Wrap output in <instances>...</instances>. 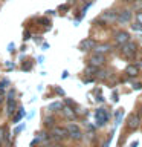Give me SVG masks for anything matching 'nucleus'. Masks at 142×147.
I'll return each mask as SVG.
<instances>
[{
  "label": "nucleus",
  "mask_w": 142,
  "mask_h": 147,
  "mask_svg": "<svg viewBox=\"0 0 142 147\" xmlns=\"http://www.w3.org/2000/svg\"><path fill=\"white\" fill-rule=\"evenodd\" d=\"M50 138L55 141H64L69 138L67 129L66 127H60V126H54L50 127Z\"/></svg>",
  "instance_id": "nucleus-1"
},
{
  "label": "nucleus",
  "mask_w": 142,
  "mask_h": 147,
  "mask_svg": "<svg viewBox=\"0 0 142 147\" xmlns=\"http://www.w3.org/2000/svg\"><path fill=\"white\" fill-rule=\"evenodd\" d=\"M66 129H67V133H69V138H70V140L80 141L82 138V132H81V129L76 123H69L66 126Z\"/></svg>",
  "instance_id": "nucleus-2"
},
{
  "label": "nucleus",
  "mask_w": 142,
  "mask_h": 147,
  "mask_svg": "<svg viewBox=\"0 0 142 147\" xmlns=\"http://www.w3.org/2000/svg\"><path fill=\"white\" fill-rule=\"evenodd\" d=\"M136 49H137V45L133 43V41H130V40H128L127 43L121 45V54L124 55V57H127V58H133V57H135Z\"/></svg>",
  "instance_id": "nucleus-3"
},
{
  "label": "nucleus",
  "mask_w": 142,
  "mask_h": 147,
  "mask_svg": "<svg viewBox=\"0 0 142 147\" xmlns=\"http://www.w3.org/2000/svg\"><path fill=\"white\" fill-rule=\"evenodd\" d=\"M127 126L131 130H136L137 127L141 126V115L139 113H130L127 118Z\"/></svg>",
  "instance_id": "nucleus-4"
},
{
  "label": "nucleus",
  "mask_w": 142,
  "mask_h": 147,
  "mask_svg": "<svg viewBox=\"0 0 142 147\" xmlns=\"http://www.w3.org/2000/svg\"><path fill=\"white\" fill-rule=\"evenodd\" d=\"M89 63L93 64V66H96V67L104 66V64H105V57H104V54H96V52L92 54L90 58H89Z\"/></svg>",
  "instance_id": "nucleus-5"
},
{
  "label": "nucleus",
  "mask_w": 142,
  "mask_h": 147,
  "mask_svg": "<svg viewBox=\"0 0 142 147\" xmlns=\"http://www.w3.org/2000/svg\"><path fill=\"white\" fill-rule=\"evenodd\" d=\"M113 40H115V43H116L118 46H121V45L127 43V41L130 40V34H128L127 31H118L116 34H115Z\"/></svg>",
  "instance_id": "nucleus-6"
},
{
  "label": "nucleus",
  "mask_w": 142,
  "mask_h": 147,
  "mask_svg": "<svg viewBox=\"0 0 142 147\" xmlns=\"http://www.w3.org/2000/svg\"><path fill=\"white\" fill-rule=\"evenodd\" d=\"M131 20V11L130 9H122V11L118 12V17H116V22L121 23V25H125Z\"/></svg>",
  "instance_id": "nucleus-7"
},
{
  "label": "nucleus",
  "mask_w": 142,
  "mask_h": 147,
  "mask_svg": "<svg viewBox=\"0 0 142 147\" xmlns=\"http://www.w3.org/2000/svg\"><path fill=\"white\" fill-rule=\"evenodd\" d=\"M95 40L93 38H86V40H82L81 43H80V49L81 51H84V52H89V51H92L95 48Z\"/></svg>",
  "instance_id": "nucleus-8"
},
{
  "label": "nucleus",
  "mask_w": 142,
  "mask_h": 147,
  "mask_svg": "<svg viewBox=\"0 0 142 147\" xmlns=\"http://www.w3.org/2000/svg\"><path fill=\"white\" fill-rule=\"evenodd\" d=\"M116 17H118V12L115 11V9H110V11H105L101 18L105 22V23H112V22H116Z\"/></svg>",
  "instance_id": "nucleus-9"
},
{
  "label": "nucleus",
  "mask_w": 142,
  "mask_h": 147,
  "mask_svg": "<svg viewBox=\"0 0 142 147\" xmlns=\"http://www.w3.org/2000/svg\"><path fill=\"white\" fill-rule=\"evenodd\" d=\"M95 52L96 54H105V52H110L112 51V45L110 43H102V45H95Z\"/></svg>",
  "instance_id": "nucleus-10"
},
{
  "label": "nucleus",
  "mask_w": 142,
  "mask_h": 147,
  "mask_svg": "<svg viewBox=\"0 0 142 147\" xmlns=\"http://www.w3.org/2000/svg\"><path fill=\"white\" fill-rule=\"evenodd\" d=\"M15 107H17L15 100H8V107H6V115L8 117H12L14 112H15Z\"/></svg>",
  "instance_id": "nucleus-11"
},
{
  "label": "nucleus",
  "mask_w": 142,
  "mask_h": 147,
  "mask_svg": "<svg viewBox=\"0 0 142 147\" xmlns=\"http://www.w3.org/2000/svg\"><path fill=\"white\" fill-rule=\"evenodd\" d=\"M109 77H110V71H109V69H98V72H96V78L101 80V81L107 80Z\"/></svg>",
  "instance_id": "nucleus-12"
},
{
  "label": "nucleus",
  "mask_w": 142,
  "mask_h": 147,
  "mask_svg": "<svg viewBox=\"0 0 142 147\" xmlns=\"http://www.w3.org/2000/svg\"><path fill=\"white\" fill-rule=\"evenodd\" d=\"M63 115L67 119H75V117H76V113L73 112L72 107H63Z\"/></svg>",
  "instance_id": "nucleus-13"
},
{
  "label": "nucleus",
  "mask_w": 142,
  "mask_h": 147,
  "mask_svg": "<svg viewBox=\"0 0 142 147\" xmlns=\"http://www.w3.org/2000/svg\"><path fill=\"white\" fill-rule=\"evenodd\" d=\"M43 121H44V127H54L55 126V118L52 117V115H50V117H44V119H43Z\"/></svg>",
  "instance_id": "nucleus-14"
},
{
  "label": "nucleus",
  "mask_w": 142,
  "mask_h": 147,
  "mask_svg": "<svg viewBox=\"0 0 142 147\" xmlns=\"http://www.w3.org/2000/svg\"><path fill=\"white\" fill-rule=\"evenodd\" d=\"M125 72L128 74V75H137V67L135 66V64H130V66H127Z\"/></svg>",
  "instance_id": "nucleus-15"
},
{
  "label": "nucleus",
  "mask_w": 142,
  "mask_h": 147,
  "mask_svg": "<svg viewBox=\"0 0 142 147\" xmlns=\"http://www.w3.org/2000/svg\"><path fill=\"white\" fill-rule=\"evenodd\" d=\"M18 110H20V112H18V113L15 115V117H14V118H12V121H14V123H17V121H18V119H20V118L23 117V115H25V110H23L21 107H20V109H18Z\"/></svg>",
  "instance_id": "nucleus-16"
},
{
  "label": "nucleus",
  "mask_w": 142,
  "mask_h": 147,
  "mask_svg": "<svg viewBox=\"0 0 142 147\" xmlns=\"http://www.w3.org/2000/svg\"><path fill=\"white\" fill-rule=\"evenodd\" d=\"M55 109H63V104H61V103H54V104H50L49 110H52V112H55Z\"/></svg>",
  "instance_id": "nucleus-17"
},
{
  "label": "nucleus",
  "mask_w": 142,
  "mask_h": 147,
  "mask_svg": "<svg viewBox=\"0 0 142 147\" xmlns=\"http://www.w3.org/2000/svg\"><path fill=\"white\" fill-rule=\"evenodd\" d=\"M5 132H6V129H5V127H0V142L5 140Z\"/></svg>",
  "instance_id": "nucleus-18"
},
{
  "label": "nucleus",
  "mask_w": 142,
  "mask_h": 147,
  "mask_svg": "<svg viewBox=\"0 0 142 147\" xmlns=\"http://www.w3.org/2000/svg\"><path fill=\"white\" fill-rule=\"evenodd\" d=\"M32 67V63H23V66H21V69H23V71H29V69Z\"/></svg>",
  "instance_id": "nucleus-19"
},
{
  "label": "nucleus",
  "mask_w": 142,
  "mask_h": 147,
  "mask_svg": "<svg viewBox=\"0 0 142 147\" xmlns=\"http://www.w3.org/2000/svg\"><path fill=\"white\" fill-rule=\"evenodd\" d=\"M40 23H43V25L50 28V20H48V18H40Z\"/></svg>",
  "instance_id": "nucleus-20"
},
{
  "label": "nucleus",
  "mask_w": 142,
  "mask_h": 147,
  "mask_svg": "<svg viewBox=\"0 0 142 147\" xmlns=\"http://www.w3.org/2000/svg\"><path fill=\"white\" fill-rule=\"evenodd\" d=\"M136 20H137V22H139L141 25H142V11H139V12L136 14Z\"/></svg>",
  "instance_id": "nucleus-21"
},
{
  "label": "nucleus",
  "mask_w": 142,
  "mask_h": 147,
  "mask_svg": "<svg viewBox=\"0 0 142 147\" xmlns=\"http://www.w3.org/2000/svg\"><path fill=\"white\" fill-rule=\"evenodd\" d=\"M135 8H136V9H139V11H142V0H139V2H136V3H135Z\"/></svg>",
  "instance_id": "nucleus-22"
},
{
  "label": "nucleus",
  "mask_w": 142,
  "mask_h": 147,
  "mask_svg": "<svg viewBox=\"0 0 142 147\" xmlns=\"http://www.w3.org/2000/svg\"><path fill=\"white\" fill-rule=\"evenodd\" d=\"M64 103H66V104L69 106V107H73V106H75V103H73L72 100H64Z\"/></svg>",
  "instance_id": "nucleus-23"
},
{
  "label": "nucleus",
  "mask_w": 142,
  "mask_h": 147,
  "mask_svg": "<svg viewBox=\"0 0 142 147\" xmlns=\"http://www.w3.org/2000/svg\"><path fill=\"white\" fill-rule=\"evenodd\" d=\"M55 90H57V94H60V95H64V90H63V89H58V87H57Z\"/></svg>",
  "instance_id": "nucleus-24"
},
{
  "label": "nucleus",
  "mask_w": 142,
  "mask_h": 147,
  "mask_svg": "<svg viewBox=\"0 0 142 147\" xmlns=\"http://www.w3.org/2000/svg\"><path fill=\"white\" fill-rule=\"evenodd\" d=\"M23 38H25V40H27V38H29V32H25V34H23Z\"/></svg>",
  "instance_id": "nucleus-25"
},
{
  "label": "nucleus",
  "mask_w": 142,
  "mask_h": 147,
  "mask_svg": "<svg viewBox=\"0 0 142 147\" xmlns=\"http://www.w3.org/2000/svg\"><path fill=\"white\" fill-rule=\"evenodd\" d=\"M133 87H135V89H141V87H142V84H141V83H136V84L133 86Z\"/></svg>",
  "instance_id": "nucleus-26"
},
{
  "label": "nucleus",
  "mask_w": 142,
  "mask_h": 147,
  "mask_svg": "<svg viewBox=\"0 0 142 147\" xmlns=\"http://www.w3.org/2000/svg\"><path fill=\"white\" fill-rule=\"evenodd\" d=\"M6 84H8V80H3V81H2V84H0V87H5Z\"/></svg>",
  "instance_id": "nucleus-27"
},
{
  "label": "nucleus",
  "mask_w": 142,
  "mask_h": 147,
  "mask_svg": "<svg viewBox=\"0 0 142 147\" xmlns=\"http://www.w3.org/2000/svg\"><path fill=\"white\" fill-rule=\"evenodd\" d=\"M9 51H11V52H14V51H15V48H14V45H9Z\"/></svg>",
  "instance_id": "nucleus-28"
},
{
  "label": "nucleus",
  "mask_w": 142,
  "mask_h": 147,
  "mask_svg": "<svg viewBox=\"0 0 142 147\" xmlns=\"http://www.w3.org/2000/svg\"><path fill=\"white\" fill-rule=\"evenodd\" d=\"M110 140H112V138H110ZM110 140H107V141H105V142H104V146H102V147H109V142H110Z\"/></svg>",
  "instance_id": "nucleus-29"
},
{
  "label": "nucleus",
  "mask_w": 142,
  "mask_h": 147,
  "mask_svg": "<svg viewBox=\"0 0 142 147\" xmlns=\"http://www.w3.org/2000/svg\"><path fill=\"white\" fill-rule=\"evenodd\" d=\"M2 101H3V96H0V103H2Z\"/></svg>",
  "instance_id": "nucleus-30"
},
{
  "label": "nucleus",
  "mask_w": 142,
  "mask_h": 147,
  "mask_svg": "<svg viewBox=\"0 0 142 147\" xmlns=\"http://www.w3.org/2000/svg\"><path fill=\"white\" fill-rule=\"evenodd\" d=\"M55 147H61V146H55Z\"/></svg>",
  "instance_id": "nucleus-31"
},
{
  "label": "nucleus",
  "mask_w": 142,
  "mask_h": 147,
  "mask_svg": "<svg viewBox=\"0 0 142 147\" xmlns=\"http://www.w3.org/2000/svg\"><path fill=\"white\" fill-rule=\"evenodd\" d=\"M141 113H142V110H141Z\"/></svg>",
  "instance_id": "nucleus-32"
},
{
  "label": "nucleus",
  "mask_w": 142,
  "mask_h": 147,
  "mask_svg": "<svg viewBox=\"0 0 142 147\" xmlns=\"http://www.w3.org/2000/svg\"><path fill=\"white\" fill-rule=\"evenodd\" d=\"M44 147H46V146H44Z\"/></svg>",
  "instance_id": "nucleus-33"
}]
</instances>
